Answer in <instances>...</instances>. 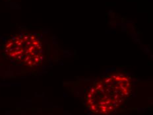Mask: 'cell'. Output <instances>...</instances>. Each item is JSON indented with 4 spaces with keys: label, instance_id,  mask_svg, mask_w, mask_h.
I'll return each mask as SVG.
<instances>
[{
    "label": "cell",
    "instance_id": "6da1fadb",
    "mask_svg": "<svg viewBox=\"0 0 153 115\" xmlns=\"http://www.w3.org/2000/svg\"><path fill=\"white\" fill-rule=\"evenodd\" d=\"M132 82L129 77L116 73L105 77L89 89L86 103L91 113L98 115L114 113L131 94Z\"/></svg>",
    "mask_w": 153,
    "mask_h": 115
},
{
    "label": "cell",
    "instance_id": "7a4b0ae2",
    "mask_svg": "<svg viewBox=\"0 0 153 115\" xmlns=\"http://www.w3.org/2000/svg\"><path fill=\"white\" fill-rule=\"evenodd\" d=\"M5 52L13 61L27 67L39 65L44 58L41 42L30 34H21L11 38L5 44Z\"/></svg>",
    "mask_w": 153,
    "mask_h": 115
}]
</instances>
